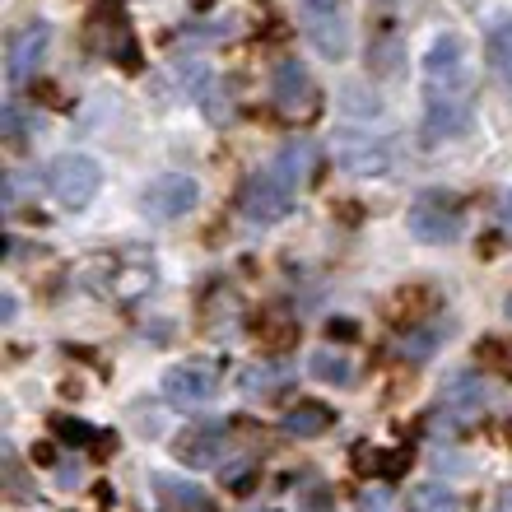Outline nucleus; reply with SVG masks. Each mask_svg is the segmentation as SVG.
Returning <instances> with one entry per match:
<instances>
[{
  "instance_id": "nucleus-1",
  "label": "nucleus",
  "mask_w": 512,
  "mask_h": 512,
  "mask_svg": "<svg viewBox=\"0 0 512 512\" xmlns=\"http://www.w3.org/2000/svg\"><path fill=\"white\" fill-rule=\"evenodd\" d=\"M466 229V210H461V196L452 191H424L410 205V233L424 238V243H452Z\"/></svg>"
},
{
  "instance_id": "nucleus-2",
  "label": "nucleus",
  "mask_w": 512,
  "mask_h": 512,
  "mask_svg": "<svg viewBox=\"0 0 512 512\" xmlns=\"http://www.w3.org/2000/svg\"><path fill=\"white\" fill-rule=\"evenodd\" d=\"M103 187V168H98L89 154H61V159L47 168V191L66 210H84V205L98 196Z\"/></svg>"
},
{
  "instance_id": "nucleus-3",
  "label": "nucleus",
  "mask_w": 512,
  "mask_h": 512,
  "mask_svg": "<svg viewBox=\"0 0 512 512\" xmlns=\"http://www.w3.org/2000/svg\"><path fill=\"white\" fill-rule=\"evenodd\" d=\"M196 201H201V187H196L191 173H159L145 187V196H140V210H145V219H154V224H173V219H182Z\"/></svg>"
},
{
  "instance_id": "nucleus-4",
  "label": "nucleus",
  "mask_w": 512,
  "mask_h": 512,
  "mask_svg": "<svg viewBox=\"0 0 512 512\" xmlns=\"http://www.w3.org/2000/svg\"><path fill=\"white\" fill-rule=\"evenodd\" d=\"M289 205H294V191L284 187L280 177L270 173H256L252 182L243 187V201H238V210H243L247 224H280L284 215H289Z\"/></svg>"
},
{
  "instance_id": "nucleus-5",
  "label": "nucleus",
  "mask_w": 512,
  "mask_h": 512,
  "mask_svg": "<svg viewBox=\"0 0 512 512\" xmlns=\"http://www.w3.org/2000/svg\"><path fill=\"white\" fill-rule=\"evenodd\" d=\"M471 126V98L466 94H429L424 98V145L452 140Z\"/></svg>"
},
{
  "instance_id": "nucleus-6",
  "label": "nucleus",
  "mask_w": 512,
  "mask_h": 512,
  "mask_svg": "<svg viewBox=\"0 0 512 512\" xmlns=\"http://www.w3.org/2000/svg\"><path fill=\"white\" fill-rule=\"evenodd\" d=\"M466 47H461L457 33H447V38L433 42L429 61H424V70H429V94H466Z\"/></svg>"
},
{
  "instance_id": "nucleus-7",
  "label": "nucleus",
  "mask_w": 512,
  "mask_h": 512,
  "mask_svg": "<svg viewBox=\"0 0 512 512\" xmlns=\"http://www.w3.org/2000/svg\"><path fill=\"white\" fill-rule=\"evenodd\" d=\"M47 42H52V28L42 24H24L14 28L10 42H5V75H10V84H24L33 70H38L42 52H47Z\"/></svg>"
},
{
  "instance_id": "nucleus-8",
  "label": "nucleus",
  "mask_w": 512,
  "mask_h": 512,
  "mask_svg": "<svg viewBox=\"0 0 512 512\" xmlns=\"http://www.w3.org/2000/svg\"><path fill=\"white\" fill-rule=\"evenodd\" d=\"M215 391H219V378L205 364H177L163 373V396L173 405H182V410H196V405L215 401Z\"/></svg>"
},
{
  "instance_id": "nucleus-9",
  "label": "nucleus",
  "mask_w": 512,
  "mask_h": 512,
  "mask_svg": "<svg viewBox=\"0 0 512 512\" xmlns=\"http://www.w3.org/2000/svg\"><path fill=\"white\" fill-rule=\"evenodd\" d=\"M224 452H229V433H224V424H201V429H191L187 438H177L173 443V457L182 461L187 471H210V466L224 461Z\"/></svg>"
},
{
  "instance_id": "nucleus-10",
  "label": "nucleus",
  "mask_w": 512,
  "mask_h": 512,
  "mask_svg": "<svg viewBox=\"0 0 512 512\" xmlns=\"http://www.w3.org/2000/svg\"><path fill=\"white\" fill-rule=\"evenodd\" d=\"M270 98H275V108L289 112V117H298V112H312V103H317V84H312V75L298 61H280L275 66V80H270Z\"/></svg>"
},
{
  "instance_id": "nucleus-11",
  "label": "nucleus",
  "mask_w": 512,
  "mask_h": 512,
  "mask_svg": "<svg viewBox=\"0 0 512 512\" xmlns=\"http://www.w3.org/2000/svg\"><path fill=\"white\" fill-rule=\"evenodd\" d=\"M443 410L452 419H475L489 410V382L471 368H461V373H447L443 382Z\"/></svg>"
},
{
  "instance_id": "nucleus-12",
  "label": "nucleus",
  "mask_w": 512,
  "mask_h": 512,
  "mask_svg": "<svg viewBox=\"0 0 512 512\" xmlns=\"http://www.w3.org/2000/svg\"><path fill=\"white\" fill-rule=\"evenodd\" d=\"M270 173L280 177L289 191L308 187L312 177H317V145H312L308 135H294V140H284L280 154H275V163H270Z\"/></svg>"
},
{
  "instance_id": "nucleus-13",
  "label": "nucleus",
  "mask_w": 512,
  "mask_h": 512,
  "mask_svg": "<svg viewBox=\"0 0 512 512\" xmlns=\"http://www.w3.org/2000/svg\"><path fill=\"white\" fill-rule=\"evenodd\" d=\"M154 284V261L140 252H126L117 256V261H108V294L117 298V303H131V298H140Z\"/></svg>"
},
{
  "instance_id": "nucleus-14",
  "label": "nucleus",
  "mask_w": 512,
  "mask_h": 512,
  "mask_svg": "<svg viewBox=\"0 0 512 512\" xmlns=\"http://www.w3.org/2000/svg\"><path fill=\"white\" fill-rule=\"evenodd\" d=\"M336 163L350 168L354 177H387L391 173V154L382 145H373L368 135H345L336 145Z\"/></svg>"
},
{
  "instance_id": "nucleus-15",
  "label": "nucleus",
  "mask_w": 512,
  "mask_h": 512,
  "mask_svg": "<svg viewBox=\"0 0 512 512\" xmlns=\"http://www.w3.org/2000/svg\"><path fill=\"white\" fill-rule=\"evenodd\" d=\"M331 424H336V410L322 401H298L289 415L280 419V433L284 438H322V433H331Z\"/></svg>"
},
{
  "instance_id": "nucleus-16",
  "label": "nucleus",
  "mask_w": 512,
  "mask_h": 512,
  "mask_svg": "<svg viewBox=\"0 0 512 512\" xmlns=\"http://www.w3.org/2000/svg\"><path fill=\"white\" fill-rule=\"evenodd\" d=\"M154 489H159L163 508H173V512H219L215 499H210L201 485L177 480V475H154Z\"/></svg>"
},
{
  "instance_id": "nucleus-17",
  "label": "nucleus",
  "mask_w": 512,
  "mask_h": 512,
  "mask_svg": "<svg viewBox=\"0 0 512 512\" xmlns=\"http://www.w3.org/2000/svg\"><path fill=\"white\" fill-rule=\"evenodd\" d=\"M308 19V38L312 47L322 56H331V61H340V56L350 52V33H345V14L331 10V14H303Z\"/></svg>"
},
{
  "instance_id": "nucleus-18",
  "label": "nucleus",
  "mask_w": 512,
  "mask_h": 512,
  "mask_svg": "<svg viewBox=\"0 0 512 512\" xmlns=\"http://www.w3.org/2000/svg\"><path fill=\"white\" fill-rule=\"evenodd\" d=\"M485 56H489V70L503 89H512V19H499V24L485 33Z\"/></svg>"
},
{
  "instance_id": "nucleus-19",
  "label": "nucleus",
  "mask_w": 512,
  "mask_h": 512,
  "mask_svg": "<svg viewBox=\"0 0 512 512\" xmlns=\"http://www.w3.org/2000/svg\"><path fill=\"white\" fill-rule=\"evenodd\" d=\"M284 382H289V368L270 364V359H261V364H252V368H243V373H238V387H243L247 396H266V391L284 387Z\"/></svg>"
},
{
  "instance_id": "nucleus-20",
  "label": "nucleus",
  "mask_w": 512,
  "mask_h": 512,
  "mask_svg": "<svg viewBox=\"0 0 512 512\" xmlns=\"http://www.w3.org/2000/svg\"><path fill=\"white\" fill-rule=\"evenodd\" d=\"M405 512H461L457 508V494L443 485H415L410 499H405Z\"/></svg>"
},
{
  "instance_id": "nucleus-21",
  "label": "nucleus",
  "mask_w": 512,
  "mask_h": 512,
  "mask_svg": "<svg viewBox=\"0 0 512 512\" xmlns=\"http://www.w3.org/2000/svg\"><path fill=\"white\" fill-rule=\"evenodd\" d=\"M312 378H317V382H350L354 368H350V359H345V354L322 350V354H312Z\"/></svg>"
},
{
  "instance_id": "nucleus-22",
  "label": "nucleus",
  "mask_w": 512,
  "mask_h": 512,
  "mask_svg": "<svg viewBox=\"0 0 512 512\" xmlns=\"http://www.w3.org/2000/svg\"><path fill=\"white\" fill-rule=\"evenodd\" d=\"M52 433L61 438V443H70V447H89V443H94V433H98V429H89L84 419L56 415V419H52Z\"/></svg>"
},
{
  "instance_id": "nucleus-23",
  "label": "nucleus",
  "mask_w": 512,
  "mask_h": 512,
  "mask_svg": "<svg viewBox=\"0 0 512 512\" xmlns=\"http://www.w3.org/2000/svg\"><path fill=\"white\" fill-rule=\"evenodd\" d=\"M452 336V326H433V331H419V336L405 340V359H415V364H424L433 350H438V340Z\"/></svg>"
},
{
  "instance_id": "nucleus-24",
  "label": "nucleus",
  "mask_w": 512,
  "mask_h": 512,
  "mask_svg": "<svg viewBox=\"0 0 512 512\" xmlns=\"http://www.w3.org/2000/svg\"><path fill=\"white\" fill-rule=\"evenodd\" d=\"M0 126H5V145H10L14 154H19V149L28 145V131H24V117H19V108H5Z\"/></svg>"
},
{
  "instance_id": "nucleus-25",
  "label": "nucleus",
  "mask_w": 512,
  "mask_h": 512,
  "mask_svg": "<svg viewBox=\"0 0 512 512\" xmlns=\"http://www.w3.org/2000/svg\"><path fill=\"white\" fill-rule=\"evenodd\" d=\"M401 471H410V452H405V447H401V452H382V457H378V475H382V480H396Z\"/></svg>"
},
{
  "instance_id": "nucleus-26",
  "label": "nucleus",
  "mask_w": 512,
  "mask_h": 512,
  "mask_svg": "<svg viewBox=\"0 0 512 512\" xmlns=\"http://www.w3.org/2000/svg\"><path fill=\"white\" fill-rule=\"evenodd\" d=\"M298 512H336V494H331V489H308V499L298 503Z\"/></svg>"
},
{
  "instance_id": "nucleus-27",
  "label": "nucleus",
  "mask_w": 512,
  "mask_h": 512,
  "mask_svg": "<svg viewBox=\"0 0 512 512\" xmlns=\"http://www.w3.org/2000/svg\"><path fill=\"white\" fill-rule=\"evenodd\" d=\"M326 336L340 340V345H350V340H359V322H350V317H331V322H326Z\"/></svg>"
},
{
  "instance_id": "nucleus-28",
  "label": "nucleus",
  "mask_w": 512,
  "mask_h": 512,
  "mask_svg": "<svg viewBox=\"0 0 512 512\" xmlns=\"http://www.w3.org/2000/svg\"><path fill=\"white\" fill-rule=\"evenodd\" d=\"M359 508H364V512H387V494H382V489H378V494H364V499H359Z\"/></svg>"
},
{
  "instance_id": "nucleus-29",
  "label": "nucleus",
  "mask_w": 512,
  "mask_h": 512,
  "mask_svg": "<svg viewBox=\"0 0 512 512\" xmlns=\"http://www.w3.org/2000/svg\"><path fill=\"white\" fill-rule=\"evenodd\" d=\"M14 312H19V303H14V294H5V298H0V317H5V322H10Z\"/></svg>"
},
{
  "instance_id": "nucleus-30",
  "label": "nucleus",
  "mask_w": 512,
  "mask_h": 512,
  "mask_svg": "<svg viewBox=\"0 0 512 512\" xmlns=\"http://www.w3.org/2000/svg\"><path fill=\"white\" fill-rule=\"evenodd\" d=\"M494 512H512V485L499 494V503H494Z\"/></svg>"
},
{
  "instance_id": "nucleus-31",
  "label": "nucleus",
  "mask_w": 512,
  "mask_h": 512,
  "mask_svg": "<svg viewBox=\"0 0 512 512\" xmlns=\"http://www.w3.org/2000/svg\"><path fill=\"white\" fill-rule=\"evenodd\" d=\"M503 215H508V224H512V196H503Z\"/></svg>"
},
{
  "instance_id": "nucleus-32",
  "label": "nucleus",
  "mask_w": 512,
  "mask_h": 512,
  "mask_svg": "<svg viewBox=\"0 0 512 512\" xmlns=\"http://www.w3.org/2000/svg\"><path fill=\"white\" fill-rule=\"evenodd\" d=\"M508 317H512V298H508Z\"/></svg>"
}]
</instances>
